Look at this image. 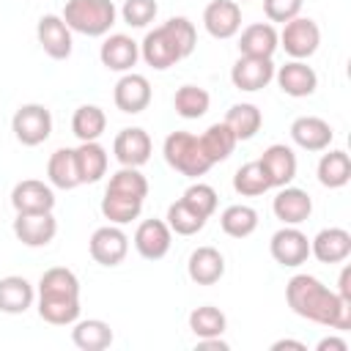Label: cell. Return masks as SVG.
<instances>
[{
    "instance_id": "obj_1",
    "label": "cell",
    "mask_w": 351,
    "mask_h": 351,
    "mask_svg": "<svg viewBox=\"0 0 351 351\" xmlns=\"http://www.w3.org/2000/svg\"><path fill=\"white\" fill-rule=\"evenodd\" d=\"M285 302L299 318H307L313 324L337 332H346L351 326V299H343L313 274H293L285 285Z\"/></svg>"
},
{
    "instance_id": "obj_2",
    "label": "cell",
    "mask_w": 351,
    "mask_h": 351,
    "mask_svg": "<svg viewBox=\"0 0 351 351\" xmlns=\"http://www.w3.org/2000/svg\"><path fill=\"white\" fill-rule=\"evenodd\" d=\"M195 44H197L195 25L186 16H170L167 22L145 33V38L140 41V58L151 69L165 71L181 63L184 58H189L195 52Z\"/></svg>"
},
{
    "instance_id": "obj_3",
    "label": "cell",
    "mask_w": 351,
    "mask_h": 351,
    "mask_svg": "<svg viewBox=\"0 0 351 351\" xmlns=\"http://www.w3.org/2000/svg\"><path fill=\"white\" fill-rule=\"evenodd\" d=\"M63 22L71 33H82L88 38L107 36L118 19V8L112 0H66Z\"/></svg>"
},
{
    "instance_id": "obj_4",
    "label": "cell",
    "mask_w": 351,
    "mask_h": 351,
    "mask_svg": "<svg viewBox=\"0 0 351 351\" xmlns=\"http://www.w3.org/2000/svg\"><path fill=\"white\" fill-rule=\"evenodd\" d=\"M162 154H165V162L173 170H178L181 176H189V178H200L214 167L206 159L197 134H192V132H170L165 137Z\"/></svg>"
},
{
    "instance_id": "obj_5",
    "label": "cell",
    "mask_w": 351,
    "mask_h": 351,
    "mask_svg": "<svg viewBox=\"0 0 351 351\" xmlns=\"http://www.w3.org/2000/svg\"><path fill=\"white\" fill-rule=\"evenodd\" d=\"M11 132H14L16 143L36 148L44 140H49V134H52V112L38 101L22 104L11 118Z\"/></svg>"
},
{
    "instance_id": "obj_6",
    "label": "cell",
    "mask_w": 351,
    "mask_h": 351,
    "mask_svg": "<svg viewBox=\"0 0 351 351\" xmlns=\"http://www.w3.org/2000/svg\"><path fill=\"white\" fill-rule=\"evenodd\" d=\"M321 44V27L315 19L310 16H293L291 22L282 25L280 33V47L285 49V55H291V60H307L315 55Z\"/></svg>"
},
{
    "instance_id": "obj_7",
    "label": "cell",
    "mask_w": 351,
    "mask_h": 351,
    "mask_svg": "<svg viewBox=\"0 0 351 351\" xmlns=\"http://www.w3.org/2000/svg\"><path fill=\"white\" fill-rule=\"evenodd\" d=\"M269 252L282 269H296L310 258V239L299 230V225H282L271 236Z\"/></svg>"
},
{
    "instance_id": "obj_8",
    "label": "cell",
    "mask_w": 351,
    "mask_h": 351,
    "mask_svg": "<svg viewBox=\"0 0 351 351\" xmlns=\"http://www.w3.org/2000/svg\"><path fill=\"white\" fill-rule=\"evenodd\" d=\"M90 258L101 266H118L123 263L126 252H129V236L121 230V225H101L93 230L90 241H88Z\"/></svg>"
},
{
    "instance_id": "obj_9",
    "label": "cell",
    "mask_w": 351,
    "mask_h": 351,
    "mask_svg": "<svg viewBox=\"0 0 351 351\" xmlns=\"http://www.w3.org/2000/svg\"><path fill=\"white\" fill-rule=\"evenodd\" d=\"M151 151H154V143L148 132L140 126H126L112 140V156L118 159L121 167H143L151 159Z\"/></svg>"
},
{
    "instance_id": "obj_10",
    "label": "cell",
    "mask_w": 351,
    "mask_h": 351,
    "mask_svg": "<svg viewBox=\"0 0 351 351\" xmlns=\"http://www.w3.org/2000/svg\"><path fill=\"white\" fill-rule=\"evenodd\" d=\"M36 38L52 60H66L71 55V47H74L71 30H69V25L63 22L60 14H44L36 25Z\"/></svg>"
},
{
    "instance_id": "obj_11",
    "label": "cell",
    "mask_w": 351,
    "mask_h": 351,
    "mask_svg": "<svg viewBox=\"0 0 351 351\" xmlns=\"http://www.w3.org/2000/svg\"><path fill=\"white\" fill-rule=\"evenodd\" d=\"M99 60L104 69L126 74L140 60V44L126 33H110L99 47Z\"/></svg>"
},
{
    "instance_id": "obj_12",
    "label": "cell",
    "mask_w": 351,
    "mask_h": 351,
    "mask_svg": "<svg viewBox=\"0 0 351 351\" xmlns=\"http://www.w3.org/2000/svg\"><path fill=\"white\" fill-rule=\"evenodd\" d=\"M274 69L277 66L271 63V58L241 55L230 69V82H233V88H239L244 93H255V90H263L274 80Z\"/></svg>"
},
{
    "instance_id": "obj_13",
    "label": "cell",
    "mask_w": 351,
    "mask_h": 351,
    "mask_svg": "<svg viewBox=\"0 0 351 351\" xmlns=\"http://www.w3.org/2000/svg\"><path fill=\"white\" fill-rule=\"evenodd\" d=\"M11 206L16 214H44L55 208V192L52 184H44L38 178H25L11 189Z\"/></svg>"
},
{
    "instance_id": "obj_14",
    "label": "cell",
    "mask_w": 351,
    "mask_h": 351,
    "mask_svg": "<svg viewBox=\"0 0 351 351\" xmlns=\"http://www.w3.org/2000/svg\"><path fill=\"white\" fill-rule=\"evenodd\" d=\"M36 310L41 321L52 326H71L80 318V293H60V291L36 293Z\"/></svg>"
},
{
    "instance_id": "obj_15",
    "label": "cell",
    "mask_w": 351,
    "mask_h": 351,
    "mask_svg": "<svg viewBox=\"0 0 351 351\" xmlns=\"http://www.w3.org/2000/svg\"><path fill=\"white\" fill-rule=\"evenodd\" d=\"M203 27L211 38H233L241 30V5L236 0H211L203 11Z\"/></svg>"
},
{
    "instance_id": "obj_16",
    "label": "cell",
    "mask_w": 351,
    "mask_h": 351,
    "mask_svg": "<svg viewBox=\"0 0 351 351\" xmlns=\"http://www.w3.org/2000/svg\"><path fill=\"white\" fill-rule=\"evenodd\" d=\"M112 101H115V107H118L121 112H126V115L143 112V110L151 104V82H148V77L134 74V71H126V74L115 82Z\"/></svg>"
},
{
    "instance_id": "obj_17",
    "label": "cell",
    "mask_w": 351,
    "mask_h": 351,
    "mask_svg": "<svg viewBox=\"0 0 351 351\" xmlns=\"http://www.w3.org/2000/svg\"><path fill=\"white\" fill-rule=\"evenodd\" d=\"M274 80L280 85V90L291 99H304L313 96L318 88V74L313 66H307L304 60H288L285 66L274 69Z\"/></svg>"
},
{
    "instance_id": "obj_18",
    "label": "cell",
    "mask_w": 351,
    "mask_h": 351,
    "mask_svg": "<svg viewBox=\"0 0 351 351\" xmlns=\"http://www.w3.org/2000/svg\"><path fill=\"white\" fill-rule=\"evenodd\" d=\"M173 244V230L167 228L165 219H143L134 230V250L145 261H159L170 252Z\"/></svg>"
},
{
    "instance_id": "obj_19",
    "label": "cell",
    "mask_w": 351,
    "mask_h": 351,
    "mask_svg": "<svg viewBox=\"0 0 351 351\" xmlns=\"http://www.w3.org/2000/svg\"><path fill=\"white\" fill-rule=\"evenodd\" d=\"M271 211L282 225H302L313 214V197L299 186H280L271 200Z\"/></svg>"
},
{
    "instance_id": "obj_20",
    "label": "cell",
    "mask_w": 351,
    "mask_h": 351,
    "mask_svg": "<svg viewBox=\"0 0 351 351\" xmlns=\"http://www.w3.org/2000/svg\"><path fill=\"white\" fill-rule=\"evenodd\" d=\"M258 162H261L266 178H269V184L277 186V189H280V186H288V184L296 178V167H299V162H296V154H293L291 145L274 143V145H269V148L261 154Z\"/></svg>"
},
{
    "instance_id": "obj_21",
    "label": "cell",
    "mask_w": 351,
    "mask_h": 351,
    "mask_svg": "<svg viewBox=\"0 0 351 351\" xmlns=\"http://www.w3.org/2000/svg\"><path fill=\"white\" fill-rule=\"evenodd\" d=\"M58 233V219L52 211L44 214H16L14 219V236L25 247H47Z\"/></svg>"
},
{
    "instance_id": "obj_22",
    "label": "cell",
    "mask_w": 351,
    "mask_h": 351,
    "mask_svg": "<svg viewBox=\"0 0 351 351\" xmlns=\"http://www.w3.org/2000/svg\"><path fill=\"white\" fill-rule=\"evenodd\" d=\"M310 255L318 263H343L351 255V233L346 228H324L310 239Z\"/></svg>"
},
{
    "instance_id": "obj_23",
    "label": "cell",
    "mask_w": 351,
    "mask_h": 351,
    "mask_svg": "<svg viewBox=\"0 0 351 351\" xmlns=\"http://www.w3.org/2000/svg\"><path fill=\"white\" fill-rule=\"evenodd\" d=\"M291 140L304 151H326L335 140L332 126L318 115H299L291 123Z\"/></svg>"
},
{
    "instance_id": "obj_24",
    "label": "cell",
    "mask_w": 351,
    "mask_h": 351,
    "mask_svg": "<svg viewBox=\"0 0 351 351\" xmlns=\"http://www.w3.org/2000/svg\"><path fill=\"white\" fill-rule=\"evenodd\" d=\"M280 47V33L271 22H252L239 36V52L247 58H271Z\"/></svg>"
},
{
    "instance_id": "obj_25",
    "label": "cell",
    "mask_w": 351,
    "mask_h": 351,
    "mask_svg": "<svg viewBox=\"0 0 351 351\" xmlns=\"http://www.w3.org/2000/svg\"><path fill=\"white\" fill-rule=\"evenodd\" d=\"M186 274L197 285H214V282H219L222 274H225V258H222V252L217 247H208V244L192 250V255L186 261Z\"/></svg>"
},
{
    "instance_id": "obj_26",
    "label": "cell",
    "mask_w": 351,
    "mask_h": 351,
    "mask_svg": "<svg viewBox=\"0 0 351 351\" xmlns=\"http://www.w3.org/2000/svg\"><path fill=\"white\" fill-rule=\"evenodd\" d=\"M74 159H77V173H80V184H96L107 176V165H110V154L99 140L90 143H80L74 148Z\"/></svg>"
},
{
    "instance_id": "obj_27",
    "label": "cell",
    "mask_w": 351,
    "mask_h": 351,
    "mask_svg": "<svg viewBox=\"0 0 351 351\" xmlns=\"http://www.w3.org/2000/svg\"><path fill=\"white\" fill-rule=\"evenodd\" d=\"M33 302H36V288L30 285V280L19 274L0 277V313L19 315V313H27Z\"/></svg>"
},
{
    "instance_id": "obj_28",
    "label": "cell",
    "mask_w": 351,
    "mask_h": 351,
    "mask_svg": "<svg viewBox=\"0 0 351 351\" xmlns=\"http://www.w3.org/2000/svg\"><path fill=\"white\" fill-rule=\"evenodd\" d=\"M71 340L80 351H104L112 346V329L101 318H77L71 329Z\"/></svg>"
},
{
    "instance_id": "obj_29",
    "label": "cell",
    "mask_w": 351,
    "mask_h": 351,
    "mask_svg": "<svg viewBox=\"0 0 351 351\" xmlns=\"http://www.w3.org/2000/svg\"><path fill=\"white\" fill-rule=\"evenodd\" d=\"M315 176H318L321 186H326V189H343L351 181V159H348V154L343 148L326 151L318 159Z\"/></svg>"
},
{
    "instance_id": "obj_30",
    "label": "cell",
    "mask_w": 351,
    "mask_h": 351,
    "mask_svg": "<svg viewBox=\"0 0 351 351\" xmlns=\"http://www.w3.org/2000/svg\"><path fill=\"white\" fill-rule=\"evenodd\" d=\"M200 148H203V154H206V159L211 162V165H217V162H225L230 154H233V148H236V134L230 132V126L225 123V121H217V123H211L200 137Z\"/></svg>"
},
{
    "instance_id": "obj_31",
    "label": "cell",
    "mask_w": 351,
    "mask_h": 351,
    "mask_svg": "<svg viewBox=\"0 0 351 351\" xmlns=\"http://www.w3.org/2000/svg\"><path fill=\"white\" fill-rule=\"evenodd\" d=\"M225 123L230 126L236 140H252L263 126V115L252 101H239L225 112Z\"/></svg>"
},
{
    "instance_id": "obj_32",
    "label": "cell",
    "mask_w": 351,
    "mask_h": 351,
    "mask_svg": "<svg viewBox=\"0 0 351 351\" xmlns=\"http://www.w3.org/2000/svg\"><path fill=\"white\" fill-rule=\"evenodd\" d=\"M107 129V115L101 107L96 104H80L71 115V132L80 143H90V140H99Z\"/></svg>"
},
{
    "instance_id": "obj_33",
    "label": "cell",
    "mask_w": 351,
    "mask_h": 351,
    "mask_svg": "<svg viewBox=\"0 0 351 351\" xmlns=\"http://www.w3.org/2000/svg\"><path fill=\"white\" fill-rule=\"evenodd\" d=\"M47 178L58 189H77L80 186V173H77V159L74 148H58L49 162H47Z\"/></svg>"
},
{
    "instance_id": "obj_34",
    "label": "cell",
    "mask_w": 351,
    "mask_h": 351,
    "mask_svg": "<svg viewBox=\"0 0 351 351\" xmlns=\"http://www.w3.org/2000/svg\"><path fill=\"white\" fill-rule=\"evenodd\" d=\"M219 228L230 239H247L258 228V211L247 203H233L219 214Z\"/></svg>"
},
{
    "instance_id": "obj_35",
    "label": "cell",
    "mask_w": 351,
    "mask_h": 351,
    "mask_svg": "<svg viewBox=\"0 0 351 351\" xmlns=\"http://www.w3.org/2000/svg\"><path fill=\"white\" fill-rule=\"evenodd\" d=\"M173 107H176V112H178L181 118L195 121V118H203V115L208 112L211 96H208V90L200 88V85H181V88L176 90V96H173Z\"/></svg>"
},
{
    "instance_id": "obj_36",
    "label": "cell",
    "mask_w": 351,
    "mask_h": 351,
    "mask_svg": "<svg viewBox=\"0 0 351 351\" xmlns=\"http://www.w3.org/2000/svg\"><path fill=\"white\" fill-rule=\"evenodd\" d=\"M143 203H145V200L126 197V195H118V192H107V189H104L101 214H104V219H110L112 225H126V222H132V219L140 217Z\"/></svg>"
},
{
    "instance_id": "obj_37",
    "label": "cell",
    "mask_w": 351,
    "mask_h": 351,
    "mask_svg": "<svg viewBox=\"0 0 351 351\" xmlns=\"http://www.w3.org/2000/svg\"><path fill=\"white\" fill-rule=\"evenodd\" d=\"M189 329H192V335L197 340L200 337H219L228 329V318H225V313L219 307L203 304V307H195L189 313Z\"/></svg>"
},
{
    "instance_id": "obj_38",
    "label": "cell",
    "mask_w": 351,
    "mask_h": 351,
    "mask_svg": "<svg viewBox=\"0 0 351 351\" xmlns=\"http://www.w3.org/2000/svg\"><path fill=\"white\" fill-rule=\"evenodd\" d=\"M233 189H236L241 197H258V195H263V192L271 189V184H269V178H266V173H263V167H261L258 159L241 165V167L233 173Z\"/></svg>"
},
{
    "instance_id": "obj_39",
    "label": "cell",
    "mask_w": 351,
    "mask_h": 351,
    "mask_svg": "<svg viewBox=\"0 0 351 351\" xmlns=\"http://www.w3.org/2000/svg\"><path fill=\"white\" fill-rule=\"evenodd\" d=\"M107 192H118V195H126V197L145 200L148 197V178L140 173V167H121L110 176Z\"/></svg>"
},
{
    "instance_id": "obj_40",
    "label": "cell",
    "mask_w": 351,
    "mask_h": 351,
    "mask_svg": "<svg viewBox=\"0 0 351 351\" xmlns=\"http://www.w3.org/2000/svg\"><path fill=\"white\" fill-rule=\"evenodd\" d=\"M167 228L178 236H195L197 230L206 228V217H200L197 211H192L184 200H176L167 206V217H165Z\"/></svg>"
},
{
    "instance_id": "obj_41",
    "label": "cell",
    "mask_w": 351,
    "mask_h": 351,
    "mask_svg": "<svg viewBox=\"0 0 351 351\" xmlns=\"http://www.w3.org/2000/svg\"><path fill=\"white\" fill-rule=\"evenodd\" d=\"M181 200H184L192 211H197L200 217H206V219L217 211V203H219L217 189L208 186V184H203V181H195L192 186H186V192L181 195Z\"/></svg>"
},
{
    "instance_id": "obj_42",
    "label": "cell",
    "mask_w": 351,
    "mask_h": 351,
    "mask_svg": "<svg viewBox=\"0 0 351 351\" xmlns=\"http://www.w3.org/2000/svg\"><path fill=\"white\" fill-rule=\"evenodd\" d=\"M159 14L156 0H123L121 16L129 27H148Z\"/></svg>"
},
{
    "instance_id": "obj_43",
    "label": "cell",
    "mask_w": 351,
    "mask_h": 351,
    "mask_svg": "<svg viewBox=\"0 0 351 351\" xmlns=\"http://www.w3.org/2000/svg\"><path fill=\"white\" fill-rule=\"evenodd\" d=\"M304 0H263V14L269 22H291L293 16L302 14Z\"/></svg>"
},
{
    "instance_id": "obj_44",
    "label": "cell",
    "mask_w": 351,
    "mask_h": 351,
    "mask_svg": "<svg viewBox=\"0 0 351 351\" xmlns=\"http://www.w3.org/2000/svg\"><path fill=\"white\" fill-rule=\"evenodd\" d=\"M318 351H348V343L343 340V337H324V340H318V346H315Z\"/></svg>"
},
{
    "instance_id": "obj_45",
    "label": "cell",
    "mask_w": 351,
    "mask_h": 351,
    "mask_svg": "<svg viewBox=\"0 0 351 351\" xmlns=\"http://www.w3.org/2000/svg\"><path fill=\"white\" fill-rule=\"evenodd\" d=\"M337 293H340L343 299H351V269H348V266L340 271V280H337Z\"/></svg>"
},
{
    "instance_id": "obj_46",
    "label": "cell",
    "mask_w": 351,
    "mask_h": 351,
    "mask_svg": "<svg viewBox=\"0 0 351 351\" xmlns=\"http://www.w3.org/2000/svg\"><path fill=\"white\" fill-rule=\"evenodd\" d=\"M197 348H217V351H228L230 346L222 340V335L219 337H200L197 340Z\"/></svg>"
},
{
    "instance_id": "obj_47",
    "label": "cell",
    "mask_w": 351,
    "mask_h": 351,
    "mask_svg": "<svg viewBox=\"0 0 351 351\" xmlns=\"http://www.w3.org/2000/svg\"><path fill=\"white\" fill-rule=\"evenodd\" d=\"M282 348H296V351H307V346H304L302 340H291V337H285V340H277V343H271V351H282Z\"/></svg>"
},
{
    "instance_id": "obj_48",
    "label": "cell",
    "mask_w": 351,
    "mask_h": 351,
    "mask_svg": "<svg viewBox=\"0 0 351 351\" xmlns=\"http://www.w3.org/2000/svg\"><path fill=\"white\" fill-rule=\"evenodd\" d=\"M236 3H250V0H236Z\"/></svg>"
}]
</instances>
